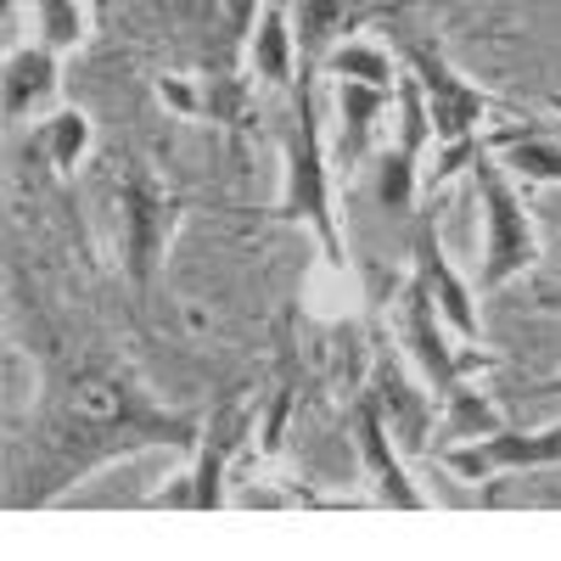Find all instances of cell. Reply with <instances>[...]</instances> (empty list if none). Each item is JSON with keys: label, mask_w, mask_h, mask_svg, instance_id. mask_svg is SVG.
<instances>
[{"label": "cell", "mask_w": 561, "mask_h": 561, "mask_svg": "<svg viewBox=\"0 0 561 561\" xmlns=\"http://www.w3.org/2000/svg\"><path fill=\"white\" fill-rule=\"evenodd\" d=\"M332 96H337V152H343V163H359L393 90L365 84V79H332Z\"/></svg>", "instance_id": "7c38bea8"}, {"label": "cell", "mask_w": 561, "mask_h": 561, "mask_svg": "<svg viewBox=\"0 0 561 561\" xmlns=\"http://www.w3.org/2000/svg\"><path fill=\"white\" fill-rule=\"evenodd\" d=\"M343 0H298V51L304 68H320L325 51H332V34L343 28Z\"/></svg>", "instance_id": "d6986e66"}, {"label": "cell", "mask_w": 561, "mask_h": 561, "mask_svg": "<svg viewBox=\"0 0 561 561\" xmlns=\"http://www.w3.org/2000/svg\"><path fill=\"white\" fill-rule=\"evenodd\" d=\"M550 107H556V113H561V96H550Z\"/></svg>", "instance_id": "603a6c76"}, {"label": "cell", "mask_w": 561, "mask_h": 561, "mask_svg": "<svg viewBox=\"0 0 561 561\" xmlns=\"http://www.w3.org/2000/svg\"><path fill=\"white\" fill-rule=\"evenodd\" d=\"M320 68L332 73V79H365V84L393 90V57L382 51V45H370V39H343V45H332Z\"/></svg>", "instance_id": "ac0fdd59"}, {"label": "cell", "mask_w": 561, "mask_h": 561, "mask_svg": "<svg viewBox=\"0 0 561 561\" xmlns=\"http://www.w3.org/2000/svg\"><path fill=\"white\" fill-rule=\"evenodd\" d=\"M410 259H415V275L427 280V293L438 298V309H444V320H449V332H455L460 343H478V337H483L478 298H472V287H466V280L455 275V264H449V253H444V242H438V219H433V214H415Z\"/></svg>", "instance_id": "9c48e42d"}, {"label": "cell", "mask_w": 561, "mask_h": 561, "mask_svg": "<svg viewBox=\"0 0 561 561\" xmlns=\"http://www.w3.org/2000/svg\"><path fill=\"white\" fill-rule=\"evenodd\" d=\"M438 460L466 483H483V478H500V472H523V466H561V421H550V427H539V433L494 427L483 438L444 444Z\"/></svg>", "instance_id": "8992f818"}, {"label": "cell", "mask_w": 561, "mask_h": 561, "mask_svg": "<svg viewBox=\"0 0 561 561\" xmlns=\"http://www.w3.org/2000/svg\"><path fill=\"white\" fill-rule=\"evenodd\" d=\"M489 147L500 152V163L528 180V185H561V140H550L539 124H517V129H500L489 135Z\"/></svg>", "instance_id": "4fadbf2b"}, {"label": "cell", "mask_w": 561, "mask_h": 561, "mask_svg": "<svg viewBox=\"0 0 561 561\" xmlns=\"http://www.w3.org/2000/svg\"><path fill=\"white\" fill-rule=\"evenodd\" d=\"M57 79H62V68H57V51L51 45H12L7 51V118L18 124V118H28V113H39L45 102L57 96Z\"/></svg>", "instance_id": "30bf717a"}, {"label": "cell", "mask_w": 561, "mask_h": 561, "mask_svg": "<svg viewBox=\"0 0 561 561\" xmlns=\"http://www.w3.org/2000/svg\"><path fill=\"white\" fill-rule=\"evenodd\" d=\"M39 152H45V163H51L57 174H73L79 158L90 152V118L79 107H57L51 118L39 124Z\"/></svg>", "instance_id": "e0dca14e"}, {"label": "cell", "mask_w": 561, "mask_h": 561, "mask_svg": "<svg viewBox=\"0 0 561 561\" xmlns=\"http://www.w3.org/2000/svg\"><path fill=\"white\" fill-rule=\"evenodd\" d=\"M534 393H539V399H550V393H561V377H550V382H539Z\"/></svg>", "instance_id": "7402d4cb"}, {"label": "cell", "mask_w": 561, "mask_h": 561, "mask_svg": "<svg viewBox=\"0 0 561 561\" xmlns=\"http://www.w3.org/2000/svg\"><path fill=\"white\" fill-rule=\"evenodd\" d=\"M494 427H500V415L489 410L483 393H472V388H449V393H444V438H449V444L483 438V433H494Z\"/></svg>", "instance_id": "44dd1931"}, {"label": "cell", "mask_w": 561, "mask_h": 561, "mask_svg": "<svg viewBox=\"0 0 561 561\" xmlns=\"http://www.w3.org/2000/svg\"><path fill=\"white\" fill-rule=\"evenodd\" d=\"M444 325H449V320H444L438 298L427 293V280L410 275V280H404V304H399V337H404L410 359L421 365V377L438 388V399H444L449 388H460V354L449 348Z\"/></svg>", "instance_id": "52a82bcc"}, {"label": "cell", "mask_w": 561, "mask_h": 561, "mask_svg": "<svg viewBox=\"0 0 561 561\" xmlns=\"http://www.w3.org/2000/svg\"><path fill=\"white\" fill-rule=\"evenodd\" d=\"M472 180H478V203H483V259H478V287L500 293L505 280H517L523 270L539 264V237H534V214L517 192V174L500 163V152L483 147L472 152Z\"/></svg>", "instance_id": "277c9868"}, {"label": "cell", "mask_w": 561, "mask_h": 561, "mask_svg": "<svg viewBox=\"0 0 561 561\" xmlns=\"http://www.w3.org/2000/svg\"><path fill=\"white\" fill-rule=\"evenodd\" d=\"M180 225V197H169L147 169H129L118 185V242H124V275L135 293L152 287V275L174 242Z\"/></svg>", "instance_id": "5b68a950"}, {"label": "cell", "mask_w": 561, "mask_h": 561, "mask_svg": "<svg viewBox=\"0 0 561 561\" xmlns=\"http://www.w3.org/2000/svg\"><path fill=\"white\" fill-rule=\"evenodd\" d=\"M230 433H208L203 438V449H197V472L185 478V489H174V494H163L158 505H185V511H219L225 505V489H219V478H225V455H230Z\"/></svg>", "instance_id": "9a60e30c"}, {"label": "cell", "mask_w": 561, "mask_h": 561, "mask_svg": "<svg viewBox=\"0 0 561 561\" xmlns=\"http://www.w3.org/2000/svg\"><path fill=\"white\" fill-rule=\"evenodd\" d=\"M370 399L382 404V415H388V427H393L399 449H421V444H427L433 404H427V393H421V388H410L399 370H382V377H377V393H370Z\"/></svg>", "instance_id": "5bb4252c"}, {"label": "cell", "mask_w": 561, "mask_h": 561, "mask_svg": "<svg viewBox=\"0 0 561 561\" xmlns=\"http://www.w3.org/2000/svg\"><path fill=\"white\" fill-rule=\"evenodd\" d=\"M28 12H34V39L51 45L57 57L79 51V45L90 39V12H84V0H28Z\"/></svg>", "instance_id": "2e32d148"}, {"label": "cell", "mask_w": 561, "mask_h": 561, "mask_svg": "<svg viewBox=\"0 0 561 561\" xmlns=\"http://www.w3.org/2000/svg\"><path fill=\"white\" fill-rule=\"evenodd\" d=\"M393 45H399L410 79L421 84V102H427L433 140H438V180H444V174H455L460 163H472V152H478V124H483V113H489V96L444 57L438 39L393 34Z\"/></svg>", "instance_id": "3957f363"}, {"label": "cell", "mask_w": 561, "mask_h": 561, "mask_svg": "<svg viewBox=\"0 0 561 561\" xmlns=\"http://www.w3.org/2000/svg\"><path fill=\"white\" fill-rule=\"evenodd\" d=\"M354 444H359V460H365V483L377 489L382 505H393V511H427V494L410 483L404 460H399V438H393L382 404L370 393L354 404Z\"/></svg>", "instance_id": "ba28073f"}, {"label": "cell", "mask_w": 561, "mask_h": 561, "mask_svg": "<svg viewBox=\"0 0 561 561\" xmlns=\"http://www.w3.org/2000/svg\"><path fill=\"white\" fill-rule=\"evenodd\" d=\"M370 192L388 214H410L415 208V192H421V163H410L399 147H388L377 158V180H370Z\"/></svg>", "instance_id": "ffe728a7"}, {"label": "cell", "mask_w": 561, "mask_h": 561, "mask_svg": "<svg viewBox=\"0 0 561 561\" xmlns=\"http://www.w3.org/2000/svg\"><path fill=\"white\" fill-rule=\"evenodd\" d=\"M197 421L163 410L135 377L113 365H73L57 377L39 421V500H51L73 478L135 455V449H192Z\"/></svg>", "instance_id": "6da1fadb"}, {"label": "cell", "mask_w": 561, "mask_h": 561, "mask_svg": "<svg viewBox=\"0 0 561 561\" xmlns=\"http://www.w3.org/2000/svg\"><path fill=\"white\" fill-rule=\"evenodd\" d=\"M280 163H287V185H280L275 219L309 225L320 253L332 264H348L343 230H337V214H332V169H325V129H320V102H314L309 68L293 84V113H287V129H280Z\"/></svg>", "instance_id": "7a4b0ae2"}, {"label": "cell", "mask_w": 561, "mask_h": 561, "mask_svg": "<svg viewBox=\"0 0 561 561\" xmlns=\"http://www.w3.org/2000/svg\"><path fill=\"white\" fill-rule=\"evenodd\" d=\"M298 34H293V23H287V12L275 7V0H264L259 7V23H253V34H248V62H253V73L264 79V84H280V90H293L298 84Z\"/></svg>", "instance_id": "8fae6325"}]
</instances>
